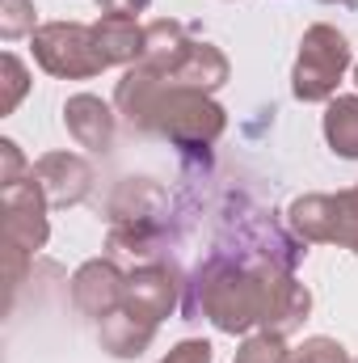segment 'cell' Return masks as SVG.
I'll return each mask as SVG.
<instances>
[{
  "label": "cell",
  "instance_id": "obj_1",
  "mask_svg": "<svg viewBox=\"0 0 358 363\" xmlns=\"http://www.w3.org/2000/svg\"><path fill=\"white\" fill-rule=\"evenodd\" d=\"M114 106L131 127L169 135L178 148H207L228 127V114L219 101H211V93L169 85L165 77H156L144 64H131L122 72L114 89Z\"/></svg>",
  "mask_w": 358,
  "mask_h": 363
},
{
  "label": "cell",
  "instance_id": "obj_2",
  "mask_svg": "<svg viewBox=\"0 0 358 363\" xmlns=\"http://www.w3.org/2000/svg\"><path fill=\"white\" fill-rule=\"evenodd\" d=\"M266 308V258L258 262H228L215 254L194 274V300L190 313H202L224 334H245L262 325Z\"/></svg>",
  "mask_w": 358,
  "mask_h": 363
},
{
  "label": "cell",
  "instance_id": "obj_3",
  "mask_svg": "<svg viewBox=\"0 0 358 363\" xmlns=\"http://www.w3.org/2000/svg\"><path fill=\"white\" fill-rule=\"evenodd\" d=\"M350 68V43L337 26H308L304 43H299V60L291 72V93L299 101H333V93L342 85Z\"/></svg>",
  "mask_w": 358,
  "mask_h": 363
},
{
  "label": "cell",
  "instance_id": "obj_4",
  "mask_svg": "<svg viewBox=\"0 0 358 363\" xmlns=\"http://www.w3.org/2000/svg\"><path fill=\"white\" fill-rule=\"evenodd\" d=\"M34 60L42 64V72L59 77V81H89L97 72H105V55L97 47L93 26L81 21H47L34 34Z\"/></svg>",
  "mask_w": 358,
  "mask_h": 363
},
{
  "label": "cell",
  "instance_id": "obj_5",
  "mask_svg": "<svg viewBox=\"0 0 358 363\" xmlns=\"http://www.w3.org/2000/svg\"><path fill=\"white\" fill-rule=\"evenodd\" d=\"M47 194L42 186L30 182H17L8 190H0V216H4V245L8 250H21V254H38L51 237V224H47Z\"/></svg>",
  "mask_w": 358,
  "mask_h": 363
},
{
  "label": "cell",
  "instance_id": "obj_6",
  "mask_svg": "<svg viewBox=\"0 0 358 363\" xmlns=\"http://www.w3.org/2000/svg\"><path fill=\"white\" fill-rule=\"evenodd\" d=\"M178 291H181V279L169 262H144V267H135V271L127 274V300H122V308L135 313V317H144V321H152V325H161L173 313Z\"/></svg>",
  "mask_w": 358,
  "mask_h": 363
},
{
  "label": "cell",
  "instance_id": "obj_7",
  "mask_svg": "<svg viewBox=\"0 0 358 363\" xmlns=\"http://www.w3.org/2000/svg\"><path fill=\"white\" fill-rule=\"evenodd\" d=\"M122 300H127V274L110 258H93L72 274V304L93 321H105L110 313H118Z\"/></svg>",
  "mask_w": 358,
  "mask_h": 363
},
{
  "label": "cell",
  "instance_id": "obj_8",
  "mask_svg": "<svg viewBox=\"0 0 358 363\" xmlns=\"http://www.w3.org/2000/svg\"><path fill=\"white\" fill-rule=\"evenodd\" d=\"M30 178L42 186L51 207H76L93 190V165L76 152H47V157H38Z\"/></svg>",
  "mask_w": 358,
  "mask_h": 363
},
{
  "label": "cell",
  "instance_id": "obj_9",
  "mask_svg": "<svg viewBox=\"0 0 358 363\" xmlns=\"http://www.w3.org/2000/svg\"><path fill=\"white\" fill-rule=\"evenodd\" d=\"M64 127L89 152H110L114 148V110L93 93H76V97L64 101Z\"/></svg>",
  "mask_w": 358,
  "mask_h": 363
},
{
  "label": "cell",
  "instance_id": "obj_10",
  "mask_svg": "<svg viewBox=\"0 0 358 363\" xmlns=\"http://www.w3.org/2000/svg\"><path fill=\"white\" fill-rule=\"evenodd\" d=\"M165 81L169 85H185V89H198V93H215L228 81V60L211 43H190V51L181 55V64Z\"/></svg>",
  "mask_w": 358,
  "mask_h": 363
},
{
  "label": "cell",
  "instance_id": "obj_11",
  "mask_svg": "<svg viewBox=\"0 0 358 363\" xmlns=\"http://www.w3.org/2000/svg\"><path fill=\"white\" fill-rule=\"evenodd\" d=\"M93 34H97V47H101V55H105V64L114 68V64H139V55H144V26L135 21V17H122V13H101V21L93 26Z\"/></svg>",
  "mask_w": 358,
  "mask_h": 363
},
{
  "label": "cell",
  "instance_id": "obj_12",
  "mask_svg": "<svg viewBox=\"0 0 358 363\" xmlns=\"http://www.w3.org/2000/svg\"><path fill=\"white\" fill-rule=\"evenodd\" d=\"M287 220L295 228V237L304 245H333V228H337V199L333 194H304L287 207Z\"/></svg>",
  "mask_w": 358,
  "mask_h": 363
},
{
  "label": "cell",
  "instance_id": "obj_13",
  "mask_svg": "<svg viewBox=\"0 0 358 363\" xmlns=\"http://www.w3.org/2000/svg\"><path fill=\"white\" fill-rule=\"evenodd\" d=\"M152 334H156V325L144 321V317H135V313H127V308H118L105 321H97V338H101V347L114 359H139L148 351Z\"/></svg>",
  "mask_w": 358,
  "mask_h": 363
},
{
  "label": "cell",
  "instance_id": "obj_14",
  "mask_svg": "<svg viewBox=\"0 0 358 363\" xmlns=\"http://www.w3.org/2000/svg\"><path fill=\"white\" fill-rule=\"evenodd\" d=\"M185 51H190V38H185V26L181 21H165L161 17V21L144 26V55H139V64L152 68L156 77H169L181 64Z\"/></svg>",
  "mask_w": 358,
  "mask_h": 363
},
{
  "label": "cell",
  "instance_id": "obj_15",
  "mask_svg": "<svg viewBox=\"0 0 358 363\" xmlns=\"http://www.w3.org/2000/svg\"><path fill=\"white\" fill-rule=\"evenodd\" d=\"M161 203H165L161 186H152L148 178H127L110 199V220L114 224H156Z\"/></svg>",
  "mask_w": 358,
  "mask_h": 363
},
{
  "label": "cell",
  "instance_id": "obj_16",
  "mask_svg": "<svg viewBox=\"0 0 358 363\" xmlns=\"http://www.w3.org/2000/svg\"><path fill=\"white\" fill-rule=\"evenodd\" d=\"M325 140L337 157L358 161V97H333L325 110Z\"/></svg>",
  "mask_w": 358,
  "mask_h": 363
},
{
  "label": "cell",
  "instance_id": "obj_17",
  "mask_svg": "<svg viewBox=\"0 0 358 363\" xmlns=\"http://www.w3.org/2000/svg\"><path fill=\"white\" fill-rule=\"evenodd\" d=\"M0 72H4V89H0V114H13V110H17V101L25 97V89H30V72H25V64H21L13 51H4V60H0Z\"/></svg>",
  "mask_w": 358,
  "mask_h": 363
},
{
  "label": "cell",
  "instance_id": "obj_18",
  "mask_svg": "<svg viewBox=\"0 0 358 363\" xmlns=\"http://www.w3.org/2000/svg\"><path fill=\"white\" fill-rule=\"evenodd\" d=\"M337 199V228H333V245H346L358 254V186L333 194Z\"/></svg>",
  "mask_w": 358,
  "mask_h": 363
},
{
  "label": "cell",
  "instance_id": "obj_19",
  "mask_svg": "<svg viewBox=\"0 0 358 363\" xmlns=\"http://www.w3.org/2000/svg\"><path fill=\"white\" fill-rule=\"evenodd\" d=\"M291 359V351H287V342L278 338V334H253V338H245V347L236 351V363H287Z\"/></svg>",
  "mask_w": 358,
  "mask_h": 363
},
{
  "label": "cell",
  "instance_id": "obj_20",
  "mask_svg": "<svg viewBox=\"0 0 358 363\" xmlns=\"http://www.w3.org/2000/svg\"><path fill=\"white\" fill-rule=\"evenodd\" d=\"M34 0H4L0 4V38H21V34H34Z\"/></svg>",
  "mask_w": 358,
  "mask_h": 363
},
{
  "label": "cell",
  "instance_id": "obj_21",
  "mask_svg": "<svg viewBox=\"0 0 358 363\" xmlns=\"http://www.w3.org/2000/svg\"><path fill=\"white\" fill-rule=\"evenodd\" d=\"M287 363H354V359H350L346 347L333 342V338H308L299 351H291Z\"/></svg>",
  "mask_w": 358,
  "mask_h": 363
},
{
  "label": "cell",
  "instance_id": "obj_22",
  "mask_svg": "<svg viewBox=\"0 0 358 363\" xmlns=\"http://www.w3.org/2000/svg\"><path fill=\"white\" fill-rule=\"evenodd\" d=\"M21 169H25V157L13 140H0V190L17 186L21 182Z\"/></svg>",
  "mask_w": 358,
  "mask_h": 363
},
{
  "label": "cell",
  "instance_id": "obj_23",
  "mask_svg": "<svg viewBox=\"0 0 358 363\" xmlns=\"http://www.w3.org/2000/svg\"><path fill=\"white\" fill-rule=\"evenodd\" d=\"M211 359H215L211 342H202V338H185V342H178L161 363H211Z\"/></svg>",
  "mask_w": 358,
  "mask_h": 363
},
{
  "label": "cell",
  "instance_id": "obj_24",
  "mask_svg": "<svg viewBox=\"0 0 358 363\" xmlns=\"http://www.w3.org/2000/svg\"><path fill=\"white\" fill-rule=\"evenodd\" d=\"M101 4V13H122V17H135V13H144L152 0H97Z\"/></svg>",
  "mask_w": 358,
  "mask_h": 363
},
{
  "label": "cell",
  "instance_id": "obj_25",
  "mask_svg": "<svg viewBox=\"0 0 358 363\" xmlns=\"http://www.w3.org/2000/svg\"><path fill=\"white\" fill-rule=\"evenodd\" d=\"M325 4H358V0H325Z\"/></svg>",
  "mask_w": 358,
  "mask_h": 363
},
{
  "label": "cell",
  "instance_id": "obj_26",
  "mask_svg": "<svg viewBox=\"0 0 358 363\" xmlns=\"http://www.w3.org/2000/svg\"><path fill=\"white\" fill-rule=\"evenodd\" d=\"M354 85H358V64H354Z\"/></svg>",
  "mask_w": 358,
  "mask_h": 363
},
{
  "label": "cell",
  "instance_id": "obj_27",
  "mask_svg": "<svg viewBox=\"0 0 358 363\" xmlns=\"http://www.w3.org/2000/svg\"><path fill=\"white\" fill-rule=\"evenodd\" d=\"M354 363H358V359H354Z\"/></svg>",
  "mask_w": 358,
  "mask_h": 363
}]
</instances>
